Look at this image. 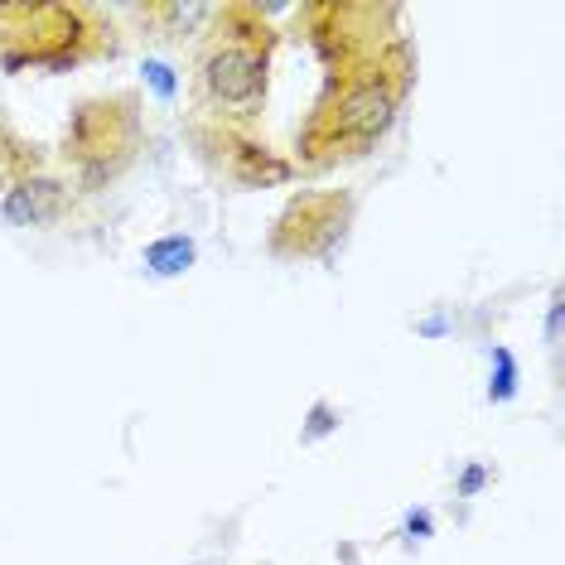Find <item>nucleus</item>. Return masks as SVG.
<instances>
[{"instance_id": "nucleus-1", "label": "nucleus", "mask_w": 565, "mask_h": 565, "mask_svg": "<svg viewBox=\"0 0 565 565\" xmlns=\"http://www.w3.org/2000/svg\"><path fill=\"white\" fill-rule=\"evenodd\" d=\"M411 87H416V44L406 34L377 58L324 78L310 117L295 131V170L329 174L339 164L367 160L392 136Z\"/></svg>"}, {"instance_id": "nucleus-2", "label": "nucleus", "mask_w": 565, "mask_h": 565, "mask_svg": "<svg viewBox=\"0 0 565 565\" xmlns=\"http://www.w3.org/2000/svg\"><path fill=\"white\" fill-rule=\"evenodd\" d=\"M280 30L271 10L256 0H223L213 6L209 30L194 44L189 63V126H223V131H256L271 102V63Z\"/></svg>"}, {"instance_id": "nucleus-3", "label": "nucleus", "mask_w": 565, "mask_h": 565, "mask_svg": "<svg viewBox=\"0 0 565 565\" xmlns=\"http://www.w3.org/2000/svg\"><path fill=\"white\" fill-rule=\"evenodd\" d=\"M117 54V20L93 0H0V68L6 73H73Z\"/></svg>"}, {"instance_id": "nucleus-4", "label": "nucleus", "mask_w": 565, "mask_h": 565, "mask_svg": "<svg viewBox=\"0 0 565 565\" xmlns=\"http://www.w3.org/2000/svg\"><path fill=\"white\" fill-rule=\"evenodd\" d=\"M140 150H146V97L136 87L83 97L58 140V160L78 194L111 189L121 174H131Z\"/></svg>"}, {"instance_id": "nucleus-5", "label": "nucleus", "mask_w": 565, "mask_h": 565, "mask_svg": "<svg viewBox=\"0 0 565 565\" xmlns=\"http://www.w3.org/2000/svg\"><path fill=\"white\" fill-rule=\"evenodd\" d=\"M295 30L324 63V78H333L402 40V10L392 0H305Z\"/></svg>"}, {"instance_id": "nucleus-6", "label": "nucleus", "mask_w": 565, "mask_h": 565, "mask_svg": "<svg viewBox=\"0 0 565 565\" xmlns=\"http://www.w3.org/2000/svg\"><path fill=\"white\" fill-rule=\"evenodd\" d=\"M358 223L353 189H300L276 213L266 252L271 262H333Z\"/></svg>"}, {"instance_id": "nucleus-7", "label": "nucleus", "mask_w": 565, "mask_h": 565, "mask_svg": "<svg viewBox=\"0 0 565 565\" xmlns=\"http://www.w3.org/2000/svg\"><path fill=\"white\" fill-rule=\"evenodd\" d=\"M184 136L194 140L199 160L209 164L217 179L237 189H276L295 179V164L286 156H276L266 140H256V131H223V126H189Z\"/></svg>"}, {"instance_id": "nucleus-8", "label": "nucleus", "mask_w": 565, "mask_h": 565, "mask_svg": "<svg viewBox=\"0 0 565 565\" xmlns=\"http://www.w3.org/2000/svg\"><path fill=\"white\" fill-rule=\"evenodd\" d=\"M73 203H78V189H73L68 179L44 170V174L20 179L15 189L0 194V217H6L10 227H54L73 213Z\"/></svg>"}, {"instance_id": "nucleus-9", "label": "nucleus", "mask_w": 565, "mask_h": 565, "mask_svg": "<svg viewBox=\"0 0 565 565\" xmlns=\"http://www.w3.org/2000/svg\"><path fill=\"white\" fill-rule=\"evenodd\" d=\"M126 15L146 24L150 40L160 44H199V34L213 20V6H199V0H140Z\"/></svg>"}, {"instance_id": "nucleus-10", "label": "nucleus", "mask_w": 565, "mask_h": 565, "mask_svg": "<svg viewBox=\"0 0 565 565\" xmlns=\"http://www.w3.org/2000/svg\"><path fill=\"white\" fill-rule=\"evenodd\" d=\"M44 170H49V160H44L40 140L24 136L20 126L10 121V111L0 107V194H6V189H15L20 179L44 174Z\"/></svg>"}, {"instance_id": "nucleus-11", "label": "nucleus", "mask_w": 565, "mask_h": 565, "mask_svg": "<svg viewBox=\"0 0 565 565\" xmlns=\"http://www.w3.org/2000/svg\"><path fill=\"white\" fill-rule=\"evenodd\" d=\"M194 256H199V252H194V242H189L184 233H174V237L150 242L140 262H146V271H150V276H184L189 266H194Z\"/></svg>"}, {"instance_id": "nucleus-12", "label": "nucleus", "mask_w": 565, "mask_h": 565, "mask_svg": "<svg viewBox=\"0 0 565 565\" xmlns=\"http://www.w3.org/2000/svg\"><path fill=\"white\" fill-rule=\"evenodd\" d=\"M146 73H150V87H156L160 97H174V78H170V68H164V63H146Z\"/></svg>"}]
</instances>
